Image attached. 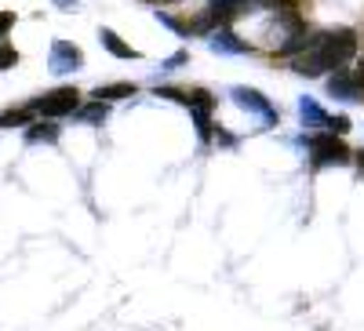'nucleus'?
I'll return each instance as SVG.
<instances>
[{"label":"nucleus","instance_id":"obj_1","mask_svg":"<svg viewBox=\"0 0 364 331\" xmlns=\"http://www.w3.org/2000/svg\"><path fill=\"white\" fill-rule=\"evenodd\" d=\"M357 55V33L353 29H331V33L310 37V44L291 58V70L299 77H324L343 70Z\"/></svg>","mask_w":364,"mask_h":331},{"label":"nucleus","instance_id":"obj_2","mask_svg":"<svg viewBox=\"0 0 364 331\" xmlns=\"http://www.w3.org/2000/svg\"><path fill=\"white\" fill-rule=\"evenodd\" d=\"M161 99H171L178 106H186L190 116H193V128L200 135V142H211V135H215V120H211V109H215V95H208L204 87H168L161 84L157 87Z\"/></svg>","mask_w":364,"mask_h":331},{"label":"nucleus","instance_id":"obj_3","mask_svg":"<svg viewBox=\"0 0 364 331\" xmlns=\"http://www.w3.org/2000/svg\"><path fill=\"white\" fill-rule=\"evenodd\" d=\"M291 146L306 149L314 171L317 168H346V164H353V149L343 142V135H331V131L299 135V139H291Z\"/></svg>","mask_w":364,"mask_h":331},{"label":"nucleus","instance_id":"obj_4","mask_svg":"<svg viewBox=\"0 0 364 331\" xmlns=\"http://www.w3.org/2000/svg\"><path fill=\"white\" fill-rule=\"evenodd\" d=\"M80 106V92L77 87H55V92L41 95V99H29V109L37 116H48V120H63V116H73Z\"/></svg>","mask_w":364,"mask_h":331},{"label":"nucleus","instance_id":"obj_5","mask_svg":"<svg viewBox=\"0 0 364 331\" xmlns=\"http://www.w3.org/2000/svg\"><path fill=\"white\" fill-rule=\"evenodd\" d=\"M230 102L237 106V109H245V113H252V116H259L262 124L259 128H273L281 120V113H277V106H273L262 92H255V87H230Z\"/></svg>","mask_w":364,"mask_h":331},{"label":"nucleus","instance_id":"obj_6","mask_svg":"<svg viewBox=\"0 0 364 331\" xmlns=\"http://www.w3.org/2000/svg\"><path fill=\"white\" fill-rule=\"evenodd\" d=\"M328 95L339 102H364V70L360 66H343L328 77Z\"/></svg>","mask_w":364,"mask_h":331},{"label":"nucleus","instance_id":"obj_7","mask_svg":"<svg viewBox=\"0 0 364 331\" xmlns=\"http://www.w3.org/2000/svg\"><path fill=\"white\" fill-rule=\"evenodd\" d=\"M84 66V51L73 44V40H55L51 44V55H48V70L55 77H70Z\"/></svg>","mask_w":364,"mask_h":331},{"label":"nucleus","instance_id":"obj_8","mask_svg":"<svg viewBox=\"0 0 364 331\" xmlns=\"http://www.w3.org/2000/svg\"><path fill=\"white\" fill-rule=\"evenodd\" d=\"M208 48L215 51V55H252L255 48L245 40V37H237L230 26H223V29H215V33L208 37Z\"/></svg>","mask_w":364,"mask_h":331},{"label":"nucleus","instance_id":"obj_9","mask_svg":"<svg viewBox=\"0 0 364 331\" xmlns=\"http://www.w3.org/2000/svg\"><path fill=\"white\" fill-rule=\"evenodd\" d=\"M295 109H299V120H302V128H306V131H328V124H331V113H328L317 99L302 95Z\"/></svg>","mask_w":364,"mask_h":331},{"label":"nucleus","instance_id":"obj_10","mask_svg":"<svg viewBox=\"0 0 364 331\" xmlns=\"http://www.w3.org/2000/svg\"><path fill=\"white\" fill-rule=\"evenodd\" d=\"M208 8L215 11V18L226 26V22H233V18H240V15L255 11V0H208Z\"/></svg>","mask_w":364,"mask_h":331},{"label":"nucleus","instance_id":"obj_11","mask_svg":"<svg viewBox=\"0 0 364 331\" xmlns=\"http://www.w3.org/2000/svg\"><path fill=\"white\" fill-rule=\"evenodd\" d=\"M109 116V102H102V99H91V102H80L77 106V113H73V120L77 124H102V120Z\"/></svg>","mask_w":364,"mask_h":331},{"label":"nucleus","instance_id":"obj_12","mask_svg":"<svg viewBox=\"0 0 364 331\" xmlns=\"http://www.w3.org/2000/svg\"><path fill=\"white\" fill-rule=\"evenodd\" d=\"M99 40H102V48L113 55V58H142L139 55V48H132L128 40H120L113 29H99Z\"/></svg>","mask_w":364,"mask_h":331},{"label":"nucleus","instance_id":"obj_13","mask_svg":"<svg viewBox=\"0 0 364 331\" xmlns=\"http://www.w3.org/2000/svg\"><path fill=\"white\" fill-rule=\"evenodd\" d=\"M91 95L102 99V102H117V99H132V95H139V87L128 84V80H120V84H99Z\"/></svg>","mask_w":364,"mask_h":331},{"label":"nucleus","instance_id":"obj_14","mask_svg":"<svg viewBox=\"0 0 364 331\" xmlns=\"http://www.w3.org/2000/svg\"><path fill=\"white\" fill-rule=\"evenodd\" d=\"M33 120H37V113L29 109V102H26V106H11V109L0 113V128H29Z\"/></svg>","mask_w":364,"mask_h":331},{"label":"nucleus","instance_id":"obj_15","mask_svg":"<svg viewBox=\"0 0 364 331\" xmlns=\"http://www.w3.org/2000/svg\"><path fill=\"white\" fill-rule=\"evenodd\" d=\"M26 139L29 142H55L58 139V124H55V120H48V116H37L33 124H29Z\"/></svg>","mask_w":364,"mask_h":331},{"label":"nucleus","instance_id":"obj_16","mask_svg":"<svg viewBox=\"0 0 364 331\" xmlns=\"http://www.w3.org/2000/svg\"><path fill=\"white\" fill-rule=\"evenodd\" d=\"M11 66H18V51H15L11 40H0V73L11 70Z\"/></svg>","mask_w":364,"mask_h":331},{"label":"nucleus","instance_id":"obj_17","mask_svg":"<svg viewBox=\"0 0 364 331\" xmlns=\"http://www.w3.org/2000/svg\"><path fill=\"white\" fill-rule=\"evenodd\" d=\"M350 128H353V124H350V116H343V113H339V116H331V124H328L331 135H346Z\"/></svg>","mask_w":364,"mask_h":331},{"label":"nucleus","instance_id":"obj_18","mask_svg":"<svg viewBox=\"0 0 364 331\" xmlns=\"http://www.w3.org/2000/svg\"><path fill=\"white\" fill-rule=\"evenodd\" d=\"M11 26H15V15L11 11H0V40L11 33Z\"/></svg>","mask_w":364,"mask_h":331},{"label":"nucleus","instance_id":"obj_19","mask_svg":"<svg viewBox=\"0 0 364 331\" xmlns=\"http://www.w3.org/2000/svg\"><path fill=\"white\" fill-rule=\"evenodd\" d=\"M186 58H190L186 51H178V55H171V58H168V63H164V70H178L182 63H186Z\"/></svg>","mask_w":364,"mask_h":331},{"label":"nucleus","instance_id":"obj_20","mask_svg":"<svg viewBox=\"0 0 364 331\" xmlns=\"http://www.w3.org/2000/svg\"><path fill=\"white\" fill-rule=\"evenodd\" d=\"M51 4H55L58 11H77V8H80V0H51Z\"/></svg>","mask_w":364,"mask_h":331},{"label":"nucleus","instance_id":"obj_21","mask_svg":"<svg viewBox=\"0 0 364 331\" xmlns=\"http://www.w3.org/2000/svg\"><path fill=\"white\" fill-rule=\"evenodd\" d=\"M142 4H154V8H168V4H182V0H142Z\"/></svg>","mask_w":364,"mask_h":331},{"label":"nucleus","instance_id":"obj_22","mask_svg":"<svg viewBox=\"0 0 364 331\" xmlns=\"http://www.w3.org/2000/svg\"><path fill=\"white\" fill-rule=\"evenodd\" d=\"M353 164H357V171L364 175V149H360V153H353Z\"/></svg>","mask_w":364,"mask_h":331}]
</instances>
